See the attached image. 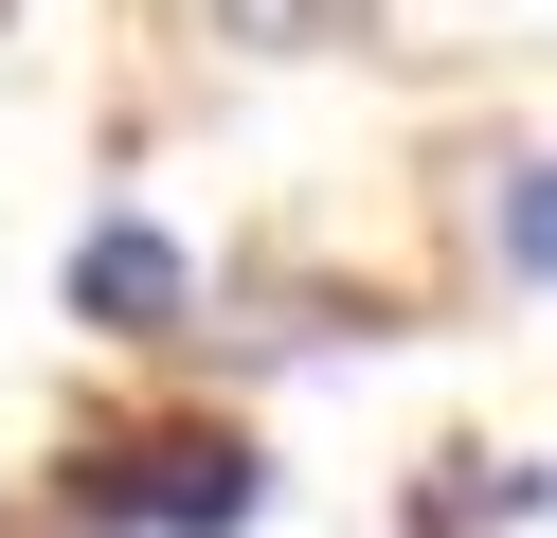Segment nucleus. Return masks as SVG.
Returning <instances> with one entry per match:
<instances>
[{
	"label": "nucleus",
	"mask_w": 557,
	"mask_h": 538,
	"mask_svg": "<svg viewBox=\"0 0 557 538\" xmlns=\"http://www.w3.org/2000/svg\"><path fill=\"white\" fill-rule=\"evenodd\" d=\"M73 502H90V521H162V538H234L270 502V466L234 449V430H145V449H109Z\"/></svg>",
	"instance_id": "obj_1"
},
{
	"label": "nucleus",
	"mask_w": 557,
	"mask_h": 538,
	"mask_svg": "<svg viewBox=\"0 0 557 538\" xmlns=\"http://www.w3.org/2000/svg\"><path fill=\"white\" fill-rule=\"evenodd\" d=\"M73 305L109 323V341H162V323H181V251H162L145 215H109V234L73 251Z\"/></svg>",
	"instance_id": "obj_2"
},
{
	"label": "nucleus",
	"mask_w": 557,
	"mask_h": 538,
	"mask_svg": "<svg viewBox=\"0 0 557 538\" xmlns=\"http://www.w3.org/2000/svg\"><path fill=\"white\" fill-rule=\"evenodd\" d=\"M485 251H504L521 287H557V162H521L504 198H485Z\"/></svg>",
	"instance_id": "obj_3"
}]
</instances>
